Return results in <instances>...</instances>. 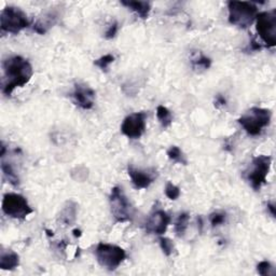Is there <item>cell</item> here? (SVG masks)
Instances as JSON below:
<instances>
[{
  "mask_svg": "<svg viewBox=\"0 0 276 276\" xmlns=\"http://www.w3.org/2000/svg\"><path fill=\"white\" fill-rule=\"evenodd\" d=\"M5 80L3 92L10 96L16 87L27 84L34 75V69L29 62L21 55L8 57L3 63Z\"/></svg>",
  "mask_w": 276,
  "mask_h": 276,
  "instance_id": "obj_1",
  "label": "cell"
},
{
  "mask_svg": "<svg viewBox=\"0 0 276 276\" xmlns=\"http://www.w3.org/2000/svg\"><path fill=\"white\" fill-rule=\"evenodd\" d=\"M271 118V110L260 108V107H253L238 119V123L248 135L258 136L265 128L270 126Z\"/></svg>",
  "mask_w": 276,
  "mask_h": 276,
  "instance_id": "obj_2",
  "label": "cell"
},
{
  "mask_svg": "<svg viewBox=\"0 0 276 276\" xmlns=\"http://www.w3.org/2000/svg\"><path fill=\"white\" fill-rule=\"evenodd\" d=\"M229 22L239 28H248L258 14L257 6L251 2H229Z\"/></svg>",
  "mask_w": 276,
  "mask_h": 276,
  "instance_id": "obj_3",
  "label": "cell"
},
{
  "mask_svg": "<svg viewBox=\"0 0 276 276\" xmlns=\"http://www.w3.org/2000/svg\"><path fill=\"white\" fill-rule=\"evenodd\" d=\"M110 209L117 222H129L134 218L135 209L121 187H113L109 197Z\"/></svg>",
  "mask_w": 276,
  "mask_h": 276,
  "instance_id": "obj_4",
  "label": "cell"
},
{
  "mask_svg": "<svg viewBox=\"0 0 276 276\" xmlns=\"http://www.w3.org/2000/svg\"><path fill=\"white\" fill-rule=\"evenodd\" d=\"M95 256L101 266L109 271H114L126 260L127 253L118 245L100 243L95 249Z\"/></svg>",
  "mask_w": 276,
  "mask_h": 276,
  "instance_id": "obj_5",
  "label": "cell"
},
{
  "mask_svg": "<svg viewBox=\"0 0 276 276\" xmlns=\"http://www.w3.org/2000/svg\"><path fill=\"white\" fill-rule=\"evenodd\" d=\"M272 165V158L259 155L253 159L251 166L246 171V179L255 191H259L265 185Z\"/></svg>",
  "mask_w": 276,
  "mask_h": 276,
  "instance_id": "obj_6",
  "label": "cell"
},
{
  "mask_svg": "<svg viewBox=\"0 0 276 276\" xmlns=\"http://www.w3.org/2000/svg\"><path fill=\"white\" fill-rule=\"evenodd\" d=\"M30 22L24 11L20 8L9 6L6 7L0 15V26L4 33L16 35L27 28Z\"/></svg>",
  "mask_w": 276,
  "mask_h": 276,
  "instance_id": "obj_7",
  "label": "cell"
},
{
  "mask_svg": "<svg viewBox=\"0 0 276 276\" xmlns=\"http://www.w3.org/2000/svg\"><path fill=\"white\" fill-rule=\"evenodd\" d=\"M256 29L260 39L268 48L276 46V10L258 13L256 16Z\"/></svg>",
  "mask_w": 276,
  "mask_h": 276,
  "instance_id": "obj_8",
  "label": "cell"
},
{
  "mask_svg": "<svg viewBox=\"0 0 276 276\" xmlns=\"http://www.w3.org/2000/svg\"><path fill=\"white\" fill-rule=\"evenodd\" d=\"M3 211L10 218L23 220L33 213L34 209L23 195L19 193H7L3 200Z\"/></svg>",
  "mask_w": 276,
  "mask_h": 276,
  "instance_id": "obj_9",
  "label": "cell"
},
{
  "mask_svg": "<svg viewBox=\"0 0 276 276\" xmlns=\"http://www.w3.org/2000/svg\"><path fill=\"white\" fill-rule=\"evenodd\" d=\"M146 131V113H131L123 120L121 132L124 136L130 139H139Z\"/></svg>",
  "mask_w": 276,
  "mask_h": 276,
  "instance_id": "obj_10",
  "label": "cell"
},
{
  "mask_svg": "<svg viewBox=\"0 0 276 276\" xmlns=\"http://www.w3.org/2000/svg\"><path fill=\"white\" fill-rule=\"evenodd\" d=\"M171 216L163 210V209H157L155 210L146 222V231L150 234H157V235H163L167 227L171 224Z\"/></svg>",
  "mask_w": 276,
  "mask_h": 276,
  "instance_id": "obj_11",
  "label": "cell"
},
{
  "mask_svg": "<svg viewBox=\"0 0 276 276\" xmlns=\"http://www.w3.org/2000/svg\"><path fill=\"white\" fill-rule=\"evenodd\" d=\"M128 174L133 186L136 189H148L157 178V172L154 170H140L133 165H129Z\"/></svg>",
  "mask_w": 276,
  "mask_h": 276,
  "instance_id": "obj_12",
  "label": "cell"
},
{
  "mask_svg": "<svg viewBox=\"0 0 276 276\" xmlns=\"http://www.w3.org/2000/svg\"><path fill=\"white\" fill-rule=\"evenodd\" d=\"M76 105L83 110H90L93 108L95 103V92L86 84L77 83L73 93Z\"/></svg>",
  "mask_w": 276,
  "mask_h": 276,
  "instance_id": "obj_13",
  "label": "cell"
},
{
  "mask_svg": "<svg viewBox=\"0 0 276 276\" xmlns=\"http://www.w3.org/2000/svg\"><path fill=\"white\" fill-rule=\"evenodd\" d=\"M57 20H58L57 11L50 10L47 13H44L41 17H39L38 21L35 23L34 30L39 35H44L57 23Z\"/></svg>",
  "mask_w": 276,
  "mask_h": 276,
  "instance_id": "obj_14",
  "label": "cell"
},
{
  "mask_svg": "<svg viewBox=\"0 0 276 276\" xmlns=\"http://www.w3.org/2000/svg\"><path fill=\"white\" fill-rule=\"evenodd\" d=\"M20 265V256L13 251H3L0 257V269L12 271Z\"/></svg>",
  "mask_w": 276,
  "mask_h": 276,
  "instance_id": "obj_15",
  "label": "cell"
},
{
  "mask_svg": "<svg viewBox=\"0 0 276 276\" xmlns=\"http://www.w3.org/2000/svg\"><path fill=\"white\" fill-rule=\"evenodd\" d=\"M121 4L127 7L130 10H132L134 13H136L141 20L148 19V16L151 11V4L148 2H121Z\"/></svg>",
  "mask_w": 276,
  "mask_h": 276,
  "instance_id": "obj_16",
  "label": "cell"
},
{
  "mask_svg": "<svg viewBox=\"0 0 276 276\" xmlns=\"http://www.w3.org/2000/svg\"><path fill=\"white\" fill-rule=\"evenodd\" d=\"M190 60L192 68L197 71L206 70L211 66V59L206 55H204L201 51L192 52Z\"/></svg>",
  "mask_w": 276,
  "mask_h": 276,
  "instance_id": "obj_17",
  "label": "cell"
},
{
  "mask_svg": "<svg viewBox=\"0 0 276 276\" xmlns=\"http://www.w3.org/2000/svg\"><path fill=\"white\" fill-rule=\"evenodd\" d=\"M77 216V204L74 202H68L65 208L62 210L59 221L65 226H71L76 220Z\"/></svg>",
  "mask_w": 276,
  "mask_h": 276,
  "instance_id": "obj_18",
  "label": "cell"
},
{
  "mask_svg": "<svg viewBox=\"0 0 276 276\" xmlns=\"http://www.w3.org/2000/svg\"><path fill=\"white\" fill-rule=\"evenodd\" d=\"M157 118L161 124L163 129H167L172 126L173 123V114L171 110L166 108L165 106L160 105L157 108Z\"/></svg>",
  "mask_w": 276,
  "mask_h": 276,
  "instance_id": "obj_19",
  "label": "cell"
},
{
  "mask_svg": "<svg viewBox=\"0 0 276 276\" xmlns=\"http://www.w3.org/2000/svg\"><path fill=\"white\" fill-rule=\"evenodd\" d=\"M189 220H190V215L188 212H181L179 216H178L176 222H175V233L178 237H183L187 229H188L189 226Z\"/></svg>",
  "mask_w": 276,
  "mask_h": 276,
  "instance_id": "obj_20",
  "label": "cell"
},
{
  "mask_svg": "<svg viewBox=\"0 0 276 276\" xmlns=\"http://www.w3.org/2000/svg\"><path fill=\"white\" fill-rule=\"evenodd\" d=\"M2 171L4 173L5 178L8 180V182H10L14 187L20 185V178H19V176H17V174L15 173L14 168H13L11 163H7L3 160Z\"/></svg>",
  "mask_w": 276,
  "mask_h": 276,
  "instance_id": "obj_21",
  "label": "cell"
},
{
  "mask_svg": "<svg viewBox=\"0 0 276 276\" xmlns=\"http://www.w3.org/2000/svg\"><path fill=\"white\" fill-rule=\"evenodd\" d=\"M167 158L170 159L171 161L178 163V164H182V165L188 164V160H187L185 154L182 152V150L177 146H172V147L168 148Z\"/></svg>",
  "mask_w": 276,
  "mask_h": 276,
  "instance_id": "obj_22",
  "label": "cell"
},
{
  "mask_svg": "<svg viewBox=\"0 0 276 276\" xmlns=\"http://www.w3.org/2000/svg\"><path fill=\"white\" fill-rule=\"evenodd\" d=\"M226 220H227V213L225 211L217 210V211L211 212L209 215V222L212 228L224 225Z\"/></svg>",
  "mask_w": 276,
  "mask_h": 276,
  "instance_id": "obj_23",
  "label": "cell"
},
{
  "mask_svg": "<svg viewBox=\"0 0 276 276\" xmlns=\"http://www.w3.org/2000/svg\"><path fill=\"white\" fill-rule=\"evenodd\" d=\"M159 244H160V247H161V251L163 252V254L165 256L170 257L173 255V253L175 251V246H174V243H173L172 239L161 236L159 238Z\"/></svg>",
  "mask_w": 276,
  "mask_h": 276,
  "instance_id": "obj_24",
  "label": "cell"
},
{
  "mask_svg": "<svg viewBox=\"0 0 276 276\" xmlns=\"http://www.w3.org/2000/svg\"><path fill=\"white\" fill-rule=\"evenodd\" d=\"M165 195L170 199L171 201H176L178 198L180 197V188L174 185L172 181H167L165 186Z\"/></svg>",
  "mask_w": 276,
  "mask_h": 276,
  "instance_id": "obj_25",
  "label": "cell"
},
{
  "mask_svg": "<svg viewBox=\"0 0 276 276\" xmlns=\"http://www.w3.org/2000/svg\"><path fill=\"white\" fill-rule=\"evenodd\" d=\"M113 62H114V56L112 54H106V55L100 57L99 59H96L94 62V65L99 67L102 71H104V73H106Z\"/></svg>",
  "mask_w": 276,
  "mask_h": 276,
  "instance_id": "obj_26",
  "label": "cell"
},
{
  "mask_svg": "<svg viewBox=\"0 0 276 276\" xmlns=\"http://www.w3.org/2000/svg\"><path fill=\"white\" fill-rule=\"evenodd\" d=\"M273 266L269 261H261L257 265V272L262 276H269L272 275L273 272Z\"/></svg>",
  "mask_w": 276,
  "mask_h": 276,
  "instance_id": "obj_27",
  "label": "cell"
},
{
  "mask_svg": "<svg viewBox=\"0 0 276 276\" xmlns=\"http://www.w3.org/2000/svg\"><path fill=\"white\" fill-rule=\"evenodd\" d=\"M118 32H119V23L117 21H113L108 27H107L104 36L107 40H111L115 37V36H117Z\"/></svg>",
  "mask_w": 276,
  "mask_h": 276,
  "instance_id": "obj_28",
  "label": "cell"
},
{
  "mask_svg": "<svg viewBox=\"0 0 276 276\" xmlns=\"http://www.w3.org/2000/svg\"><path fill=\"white\" fill-rule=\"evenodd\" d=\"M227 105V100L224 95L218 94L215 99V107L219 108V107H224Z\"/></svg>",
  "mask_w": 276,
  "mask_h": 276,
  "instance_id": "obj_29",
  "label": "cell"
},
{
  "mask_svg": "<svg viewBox=\"0 0 276 276\" xmlns=\"http://www.w3.org/2000/svg\"><path fill=\"white\" fill-rule=\"evenodd\" d=\"M249 49H251V51H260L262 49V44L254 38L251 41V44H249Z\"/></svg>",
  "mask_w": 276,
  "mask_h": 276,
  "instance_id": "obj_30",
  "label": "cell"
},
{
  "mask_svg": "<svg viewBox=\"0 0 276 276\" xmlns=\"http://www.w3.org/2000/svg\"><path fill=\"white\" fill-rule=\"evenodd\" d=\"M266 207H268V209L270 210L271 215L273 217H275V206H274V204L273 203H268V205H266Z\"/></svg>",
  "mask_w": 276,
  "mask_h": 276,
  "instance_id": "obj_31",
  "label": "cell"
},
{
  "mask_svg": "<svg viewBox=\"0 0 276 276\" xmlns=\"http://www.w3.org/2000/svg\"><path fill=\"white\" fill-rule=\"evenodd\" d=\"M73 232H74V235H75L76 237H80V236H81V231H80V230H78V229L74 230V231H73Z\"/></svg>",
  "mask_w": 276,
  "mask_h": 276,
  "instance_id": "obj_32",
  "label": "cell"
},
{
  "mask_svg": "<svg viewBox=\"0 0 276 276\" xmlns=\"http://www.w3.org/2000/svg\"><path fill=\"white\" fill-rule=\"evenodd\" d=\"M198 222L200 225V232H202V228H203V220H202V217H199L198 218Z\"/></svg>",
  "mask_w": 276,
  "mask_h": 276,
  "instance_id": "obj_33",
  "label": "cell"
}]
</instances>
